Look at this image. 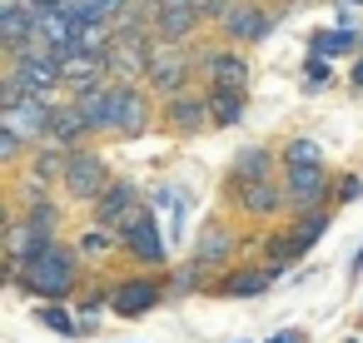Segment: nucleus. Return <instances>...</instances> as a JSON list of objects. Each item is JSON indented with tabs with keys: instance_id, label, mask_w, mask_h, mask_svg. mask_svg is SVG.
Returning a JSON list of instances; mask_svg holds the SVG:
<instances>
[{
	"instance_id": "a19ab883",
	"label": "nucleus",
	"mask_w": 363,
	"mask_h": 343,
	"mask_svg": "<svg viewBox=\"0 0 363 343\" xmlns=\"http://www.w3.org/2000/svg\"><path fill=\"white\" fill-rule=\"evenodd\" d=\"M26 6H30V0H26Z\"/></svg>"
},
{
	"instance_id": "f3484780",
	"label": "nucleus",
	"mask_w": 363,
	"mask_h": 343,
	"mask_svg": "<svg viewBox=\"0 0 363 343\" xmlns=\"http://www.w3.org/2000/svg\"><path fill=\"white\" fill-rule=\"evenodd\" d=\"M90 135H95V125L80 115V105H75V100L55 105V125H50V145H55V150L75 154V150H85V145H90Z\"/></svg>"
},
{
	"instance_id": "4be33fe9",
	"label": "nucleus",
	"mask_w": 363,
	"mask_h": 343,
	"mask_svg": "<svg viewBox=\"0 0 363 343\" xmlns=\"http://www.w3.org/2000/svg\"><path fill=\"white\" fill-rule=\"evenodd\" d=\"M204 95H209V115H214V130H229V125H239V120H244V110H249L244 90H204Z\"/></svg>"
},
{
	"instance_id": "a211bd4d",
	"label": "nucleus",
	"mask_w": 363,
	"mask_h": 343,
	"mask_svg": "<svg viewBox=\"0 0 363 343\" xmlns=\"http://www.w3.org/2000/svg\"><path fill=\"white\" fill-rule=\"evenodd\" d=\"M60 80H65L70 95H85L95 85H110V65L100 55H65L60 60Z\"/></svg>"
},
{
	"instance_id": "f8f14e48",
	"label": "nucleus",
	"mask_w": 363,
	"mask_h": 343,
	"mask_svg": "<svg viewBox=\"0 0 363 343\" xmlns=\"http://www.w3.org/2000/svg\"><path fill=\"white\" fill-rule=\"evenodd\" d=\"M229 199L239 204V214H249V219H274L284 204H289V194H284V184L279 179H254V184H229Z\"/></svg>"
},
{
	"instance_id": "9b49d317",
	"label": "nucleus",
	"mask_w": 363,
	"mask_h": 343,
	"mask_svg": "<svg viewBox=\"0 0 363 343\" xmlns=\"http://www.w3.org/2000/svg\"><path fill=\"white\" fill-rule=\"evenodd\" d=\"M160 120H164V130L169 135H199V130H209L214 125V115H209V95H174V100H164V110H160Z\"/></svg>"
},
{
	"instance_id": "f03ea898",
	"label": "nucleus",
	"mask_w": 363,
	"mask_h": 343,
	"mask_svg": "<svg viewBox=\"0 0 363 343\" xmlns=\"http://www.w3.org/2000/svg\"><path fill=\"white\" fill-rule=\"evenodd\" d=\"M189 75H199V60H194V50H189V45L155 40V50H150V80H145V90H155V95L174 100V95H184Z\"/></svg>"
},
{
	"instance_id": "1a4fd4ad",
	"label": "nucleus",
	"mask_w": 363,
	"mask_h": 343,
	"mask_svg": "<svg viewBox=\"0 0 363 343\" xmlns=\"http://www.w3.org/2000/svg\"><path fill=\"white\" fill-rule=\"evenodd\" d=\"M6 85H21L26 95H55V90H65L60 60L55 55H16L6 65Z\"/></svg>"
},
{
	"instance_id": "20e7f679",
	"label": "nucleus",
	"mask_w": 363,
	"mask_h": 343,
	"mask_svg": "<svg viewBox=\"0 0 363 343\" xmlns=\"http://www.w3.org/2000/svg\"><path fill=\"white\" fill-rule=\"evenodd\" d=\"M274 11L264 6V0H229L224 6V16H219V35H224V45H254V40H264L269 30H274Z\"/></svg>"
},
{
	"instance_id": "9d476101",
	"label": "nucleus",
	"mask_w": 363,
	"mask_h": 343,
	"mask_svg": "<svg viewBox=\"0 0 363 343\" xmlns=\"http://www.w3.org/2000/svg\"><path fill=\"white\" fill-rule=\"evenodd\" d=\"M120 249L140 264V269H169V244H164V234H160V214H150L145 224H135L125 239H120Z\"/></svg>"
},
{
	"instance_id": "423d86ee",
	"label": "nucleus",
	"mask_w": 363,
	"mask_h": 343,
	"mask_svg": "<svg viewBox=\"0 0 363 343\" xmlns=\"http://www.w3.org/2000/svg\"><path fill=\"white\" fill-rule=\"evenodd\" d=\"M160 298H169V279H160V274L110 283V313H120V318H145L150 308H160Z\"/></svg>"
},
{
	"instance_id": "bb28decb",
	"label": "nucleus",
	"mask_w": 363,
	"mask_h": 343,
	"mask_svg": "<svg viewBox=\"0 0 363 343\" xmlns=\"http://www.w3.org/2000/svg\"><path fill=\"white\" fill-rule=\"evenodd\" d=\"M35 318H40L50 333H60V338H75V333H80V318H75L65 303H40V308H35Z\"/></svg>"
},
{
	"instance_id": "ea45409f",
	"label": "nucleus",
	"mask_w": 363,
	"mask_h": 343,
	"mask_svg": "<svg viewBox=\"0 0 363 343\" xmlns=\"http://www.w3.org/2000/svg\"><path fill=\"white\" fill-rule=\"evenodd\" d=\"M348 343H358V338H348Z\"/></svg>"
},
{
	"instance_id": "cd10ccee",
	"label": "nucleus",
	"mask_w": 363,
	"mask_h": 343,
	"mask_svg": "<svg viewBox=\"0 0 363 343\" xmlns=\"http://www.w3.org/2000/svg\"><path fill=\"white\" fill-rule=\"evenodd\" d=\"M353 45H358V35H353V30H318L308 50L328 60V55H343V50H353Z\"/></svg>"
},
{
	"instance_id": "2eb2a0df",
	"label": "nucleus",
	"mask_w": 363,
	"mask_h": 343,
	"mask_svg": "<svg viewBox=\"0 0 363 343\" xmlns=\"http://www.w3.org/2000/svg\"><path fill=\"white\" fill-rule=\"evenodd\" d=\"M204 26V16L189 6V0H160L155 11V40H169V45H189V35Z\"/></svg>"
},
{
	"instance_id": "5701e85b",
	"label": "nucleus",
	"mask_w": 363,
	"mask_h": 343,
	"mask_svg": "<svg viewBox=\"0 0 363 343\" xmlns=\"http://www.w3.org/2000/svg\"><path fill=\"white\" fill-rule=\"evenodd\" d=\"M65 164H70V154L50 145V150H35V154H30L26 174H30V179H40V184L50 189V184H65Z\"/></svg>"
},
{
	"instance_id": "c756f323",
	"label": "nucleus",
	"mask_w": 363,
	"mask_h": 343,
	"mask_svg": "<svg viewBox=\"0 0 363 343\" xmlns=\"http://www.w3.org/2000/svg\"><path fill=\"white\" fill-rule=\"evenodd\" d=\"M194 288H204V269L189 259L184 269H174V279H169V298H184V293H194Z\"/></svg>"
},
{
	"instance_id": "f257e3e1",
	"label": "nucleus",
	"mask_w": 363,
	"mask_h": 343,
	"mask_svg": "<svg viewBox=\"0 0 363 343\" xmlns=\"http://www.w3.org/2000/svg\"><path fill=\"white\" fill-rule=\"evenodd\" d=\"M75 283H80V249H70V244H60V239L40 244V249L26 259L21 279H16L21 293H40L45 303H65V298L75 293Z\"/></svg>"
},
{
	"instance_id": "dca6fc26",
	"label": "nucleus",
	"mask_w": 363,
	"mask_h": 343,
	"mask_svg": "<svg viewBox=\"0 0 363 343\" xmlns=\"http://www.w3.org/2000/svg\"><path fill=\"white\" fill-rule=\"evenodd\" d=\"M90 209H95V229L120 234V224H125V219L140 209V189H135L130 179H115V184H110V189H105V194H100Z\"/></svg>"
},
{
	"instance_id": "e433bc0d",
	"label": "nucleus",
	"mask_w": 363,
	"mask_h": 343,
	"mask_svg": "<svg viewBox=\"0 0 363 343\" xmlns=\"http://www.w3.org/2000/svg\"><path fill=\"white\" fill-rule=\"evenodd\" d=\"M358 274H363V249H358V254L348 259V279H353V283H358Z\"/></svg>"
},
{
	"instance_id": "6ab92c4d",
	"label": "nucleus",
	"mask_w": 363,
	"mask_h": 343,
	"mask_svg": "<svg viewBox=\"0 0 363 343\" xmlns=\"http://www.w3.org/2000/svg\"><path fill=\"white\" fill-rule=\"evenodd\" d=\"M234 249H239V234H234L229 224L209 219V224L199 229V239H194V264H199V269H214V264H224Z\"/></svg>"
},
{
	"instance_id": "a878e982",
	"label": "nucleus",
	"mask_w": 363,
	"mask_h": 343,
	"mask_svg": "<svg viewBox=\"0 0 363 343\" xmlns=\"http://www.w3.org/2000/svg\"><path fill=\"white\" fill-rule=\"evenodd\" d=\"M75 105H80V115L95 125V135H105L110 130V85H95V90H85V95H70Z\"/></svg>"
},
{
	"instance_id": "f704fd0d",
	"label": "nucleus",
	"mask_w": 363,
	"mask_h": 343,
	"mask_svg": "<svg viewBox=\"0 0 363 343\" xmlns=\"http://www.w3.org/2000/svg\"><path fill=\"white\" fill-rule=\"evenodd\" d=\"M189 229V199H174V234Z\"/></svg>"
},
{
	"instance_id": "39448f33",
	"label": "nucleus",
	"mask_w": 363,
	"mask_h": 343,
	"mask_svg": "<svg viewBox=\"0 0 363 343\" xmlns=\"http://www.w3.org/2000/svg\"><path fill=\"white\" fill-rule=\"evenodd\" d=\"M115 184V174H110V164H105V154L100 150H75L70 154V164H65V194L70 199H85V204H95L105 189Z\"/></svg>"
},
{
	"instance_id": "6e6552de",
	"label": "nucleus",
	"mask_w": 363,
	"mask_h": 343,
	"mask_svg": "<svg viewBox=\"0 0 363 343\" xmlns=\"http://www.w3.org/2000/svg\"><path fill=\"white\" fill-rule=\"evenodd\" d=\"M0 125L6 130H16L26 145H45L50 140V125H55V100L50 95H35V100H21V105H11V110H0Z\"/></svg>"
},
{
	"instance_id": "c85d7f7f",
	"label": "nucleus",
	"mask_w": 363,
	"mask_h": 343,
	"mask_svg": "<svg viewBox=\"0 0 363 343\" xmlns=\"http://www.w3.org/2000/svg\"><path fill=\"white\" fill-rule=\"evenodd\" d=\"M110 249H120V239H115L110 229H90V234H80V259H105Z\"/></svg>"
},
{
	"instance_id": "4468645a",
	"label": "nucleus",
	"mask_w": 363,
	"mask_h": 343,
	"mask_svg": "<svg viewBox=\"0 0 363 343\" xmlns=\"http://www.w3.org/2000/svg\"><path fill=\"white\" fill-rule=\"evenodd\" d=\"M328 189H333V174L328 169H284V194L289 204L303 214V209H323L328 204Z\"/></svg>"
},
{
	"instance_id": "c9c22d12",
	"label": "nucleus",
	"mask_w": 363,
	"mask_h": 343,
	"mask_svg": "<svg viewBox=\"0 0 363 343\" xmlns=\"http://www.w3.org/2000/svg\"><path fill=\"white\" fill-rule=\"evenodd\" d=\"M264 343H303V328H284V333H274V338H264Z\"/></svg>"
},
{
	"instance_id": "473e14b6",
	"label": "nucleus",
	"mask_w": 363,
	"mask_h": 343,
	"mask_svg": "<svg viewBox=\"0 0 363 343\" xmlns=\"http://www.w3.org/2000/svg\"><path fill=\"white\" fill-rule=\"evenodd\" d=\"M353 199H363V174H343L333 189V204H353Z\"/></svg>"
},
{
	"instance_id": "72a5a7b5",
	"label": "nucleus",
	"mask_w": 363,
	"mask_h": 343,
	"mask_svg": "<svg viewBox=\"0 0 363 343\" xmlns=\"http://www.w3.org/2000/svg\"><path fill=\"white\" fill-rule=\"evenodd\" d=\"M189 6H194V11H199L204 21H219V16H224V6H229V0H189Z\"/></svg>"
},
{
	"instance_id": "7ed1b4c3",
	"label": "nucleus",
	"mask_w": 363,
	"mask_h": 343,
	"mask_svg": "<svg viewBox=\"0 0 363 343\" xmlns=\"http://www.w3.org/2000/svg\"><path fill=\"white\" fill-rule=\"evenodd\" d=\"M155 125V100L145 95V85H110V130L115 140H140Z\"/></svg>"
},
{
	"instance_id": "58836bf2",
	"label": "nucleus",
	"mask_w": 363,
	"mask_h": 343,
	"mask_svg": "<svg viewBox=\"0 0 363 343\" xmlns=\"http://www.w3.org/2000/svg\"><path fill=\"white\" fill-rule=\"evenodd\" d=\"M348 6H363V0H348Z\"/></svg>"
},
{
	"instance_id": "b1692460",
	"label": "nucleus",
	"mask_w": 363,
	"mask_h": 343,
	"mask_svg": "<svg viewBox=\"0 0 363 343\" xmlns=\"http://www.w3.org/2000/svg\"><path fill=\"white\" fill-rule=\"evenodd\" d=\"M21 219L35 229V239L40 244H50V239H60V204L55 199H40V204H26L21 209Z\"/></svg>"
},
{
	"instance_id": "ddd939ff",
	"label": "nucleus",
	"mask_w": 363,
	"mask_h": 343,
	"mask_svg": "<svg viewBox=\"0 0 363 343\" xmlns=\"http://www.w3.org/2000/svg\"><path fill=\"white\" fill-rule=\"evenodd\" d=\"M35 35H40V11L26 6V0H0V45H6V55L30 45Z\"/></svg>"
},
{
	"instance_id": "aec40b11",
	"label": "nucleus",
	"mask_w": 363,
	"mask_h": 343,
	"mask_svg": "<svg viewBox=\"0 0 363 343\" xmlns=\"http://www.w3.org/2000/svg\"><path fill=\"white\" fill-rule=\"evenodd\" d=\"M274 279H279V274H274L269 264H254V269H234V274H224V279L214 283V293H219V298H259V293H269Z\"/></svg>"
},
{
	"instance_id": "4c0bfd02",
	"label": "nucleus",
	"mask_w": 363,
	"mask_h": 343,
	"mask_svg": "<svg viewBox=\"0 0 363 343\" xmlns=\"http://www.w3.org/2000/svg\"><path fill=\"white\" fill-rule=\"evenodd\" d=\"M353 90L363 95V55H358V65H353Z\"/></svg>"
},
{
	"instance_id": "79ce46f5",
	"label": "nucleus",
	"mask_w": 363,
	"mask_h": 343,
	"mask_svg": "<svg viewBox=\"0 0 363 343\" xmlns=\"http://www.w3.org/2000/svg\"><path fill=\"white\" fill-rule=\"evenodd\" d=\"M65 6H70V0H65Z\"/></svg>"
},
{
	"instance_id": "393cba45",
	"label": "nucleus",
	"mask_w": 363,
	"mask_h": 343,
	"mask_svg": "<svg viewBox=\"0 0 363 343\" xmlns=\"http://www.w3.org/2000/svg\"><path fill=\"white\" fill-rule=\"evenodd\" d=\"M279 164H284V169H323V150H318V140L298 135V140H289V145L279 150Z\"/></svg>"
},
{
	"instance_id": "0eeeda50",
	"label": "nucleus",
	"mask_w": 363,
	"mask_h": 343,
	"mask_svg": "<svg viewBox=\"0 0 363 343\" xmlns=\"http://www.w3.org/2000/svg\"><path fill=\"white\" fill-rule=\"evenodd\" d=\"M194 60L209 90H249V55H239L234 45H204L194 50Z\"/></svg>"
},
{
	"instance_id": "2f4dec72",
	"label": "nucleus",
	"mask_w": 363,
	"mask_h": 343,
	"mask_svg": "<svg viewBox=\"0 0 363 343\" xmlns=\"http://www.w3.org/2000/svg\"><path fill=\"white\" fill-rule=\"evenodd\" d=\"M318 85H328V60H323V55H308V60H303V90L313 95Z\"/></svg>"
},
{
	"instance_id": "412c9836",
	"label": "nucleus",
	"mask_w": 363,
	"mask_h": 343,
	"mask_svg": "<svg viewBox=\"0 0 363 343\" xmlns=\"http://www.w3.org/2000/svg\"><path fill=\"white\" fill-rule=\"evenodd\" d=\"M274 169H279V154H274V150H264V145H244V150L234 154V179H239V184L274 179Z\"/></svg>"
},
{
	"instance_id": "7c9ffc66",
	"label": "nucleus",
	"mask_w": 363,
	"mask_h": 343,
	"mask_svg": "<svg viewBox=\"0 0 363 343\" xmlns=\"http://www.w3.org/2000/svg\"><path fill=\"white\" fill-rule=\"evenodd\" d=\"M26 150H30V145H26L16 130L0 125V159H6V164H21V159H26Z\"/></svg>"
}]
</instances>
